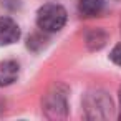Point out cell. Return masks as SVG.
<instances>
[{"instance_id": "cell-1", "label": "cell", "mask_w": 121, "mask_h": 121, "mask_svg": "<svg viewBox=\"0 0 121 121\" xmlns=\"http://www.w3.org/2000/svg\"><path fill=\"white\" fill-rule=\"evenodd\" d=\"M66 93H68V90L63 85H55L50 88V91L45 95V99H43V111H45L47 118L60 119V118L66 116V113H68Z\"/></svg>"}, {"instance_id": "cell-2", "label": "cell", "mask_w": 121, "mask_h": 121, "mask_svg": "<svg viewBox=\"0 0 121 121\" xmlns=\"http://www.w3.org/2000/svg\"><path fill=\"white\" fill-rule=\"evenodd\" d=\"M37 23L43 32H58L66 23V10L61 5L47 4L38 10Z\"/></svg>"}, {"instance_id": "cell-3", "label": "cell", "mask_w": 121, "mask_h": 121, "mask_svg": "<svg viewBox=\"0 0 121 121\" xmlns=\"http://www.w3.org/2000/svg\"><path fill=\"white\" fill-rule=\"evenodd\" d=\"M85 109H86V116L91 119H106L111 116L113 103L106 93L93 91L85 99Z\"/></svg>"}, {"instance_id": "cell-4", "label": "cell", "mask_w": 121, "mask_h": 121, "mask_svg": "<svg viewBox=\"0 0 121 121\" xmlns=\"http://www.w3.org/2000/svg\"><path fill=\"white\" fill-rule=\"evenodd\" d=\"M20 38V28L10 17H0V47L12 45Z\"/></svg>"}, {"instance_id": "cell-5", "label": "cell", "mask_w": 121, "mask_h": 121, "mask_svg": "<svg viewBox=\"0 0 121 121\" xmlns=\"http://www.w3.org/2000/svg\"><path fill=\"white\" fill-rule=\"evenodd\" d=\"M18 76V63L13 60H7L0 63V86L12 85Z\"/></svg>"}, {"instance_id": "cell-6", "label": "cell", "mask_w": 121, "mask_h": 121, "mask_svg": "<svg viewBox=\"0 0 121 121\" xmlns=\"http://www.w3.org/2000/svg\"><path fill=\"white\" fill-rule=\"evenodd\" d=\"M104 7V0H80V13L83 17H96Z\"/></svg>"}, {"instance_id": "cell-7", "label": "cell", "mask_w": 121, "mask_h": 121, "mask_svg": "<svg viewBox=\"0 0 121 121\" xmlns=\"http://www.w3.org/2000/svg\"><path fill=\"white\" fill-rule=\"evenodd\" d=\"M109 58H111L116 65H119V66H121V45H116V47L111 50Z\"/></svg>"}, {"instance_id": "cell-8", "label": "cell", "mask_w": 121, "mask_h": 121, "mask_svg": "<svg viewBox=\"0 0 121 121\" xmlns=\"http://www.w3.org/2000/svg\"><path fill=\"white\" fill-rule=\"evenodd\" d=\"M119 119H121V88H119Z\"/></svg>"}]
</instances>
